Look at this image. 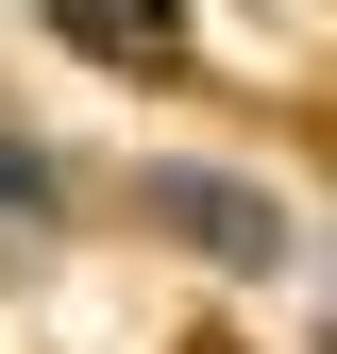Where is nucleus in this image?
I'll return each instance as SVG.
<instances>
[{
  "instance_id": "nucleus-1",
  "label": "nucleus",
  "mask_w": 337,
  "mask_h": 354,
  "mask_svg": "<svg viewBox=\"0 0 337 354\" xmlns=\"http://www.w3.org/2000/svg\"><path fill=\"white\" fill-rule=\"evenodd\" d=\"M168 203H186V236H202V253H287V219H253L236 186H168Z\"/></svg>"
},
{
  "instance_id": "nucleus-2",
  "label": "nucleus",
  "mask_w": 337,
  "mask_h": 354,
  "mask_svg": "<svg viewBox=\"0 0 337 354\" xmlns=\"http://www.w3.org/2000/svg\"><path fill=\"white\" fill-rule=\"evenodd\" d=\"M84 51H168V0H68Z\"/></svg>"
}]
</instances>
